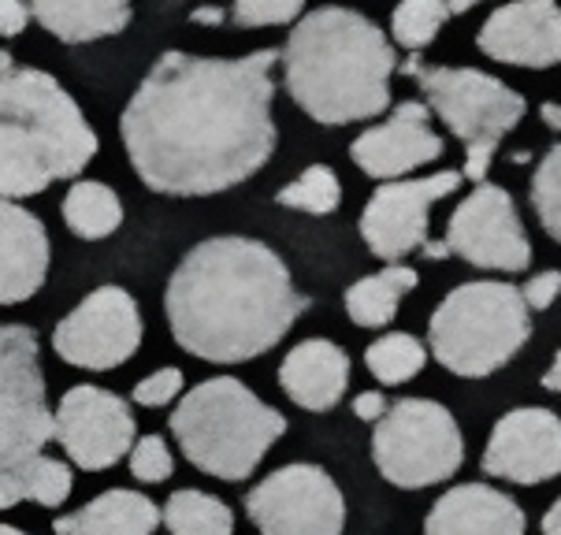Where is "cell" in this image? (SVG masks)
Here are the masks:
<instances>
[{"instance_id":"ba28073f","label":"cell","mask_w":561,"mask_h":535,"mask_svg":"<svg viewBox=\"0 0 561 535\" xmlns=\"http://www.w3.org/2000/svg\"><path fill=\"white\" fill-rule=\"evenodd\" d=\"M402 71L421 82V93L432 104V112L465 146L461 179L465 183H483L502 138L525 119V98L502 79L480 71V67L424 64L416 53L402 64Z\"/></svg>"},{"instance_id":"4fadbf2b","label":"cell","mask_w":561,"mask_h":535,"mask_svg":"<svg viewBox=\"0 0 561 535\" xmlns=\"http://www.w3.org/2000/svg\"><path fill=\"white\" fill-rule=\"evenodd\" d=\"M446 246L461 261L488 272H528L531 264V242L517 205L506 190L491 183H477V190L454 208L446 224Z\"/></svg>"},{"instance_id":"6da1fadb","label":"cell","mask_w":561,"mask_h":535,"mask_svg":"<svg viewBox=\"0 0 561 535\" xmlns=\"http://www.w3.org/2000/svg\"><path fill=\"white\" fill-rule=\"evenodd\" d=\"M275 49L239 60L160 56L119 119L141 183L171 197H208L268 164L275 152Z\"/></svg>"},{"instance_id":"52a82bcc","label":"cell","mask_w":561,"mask_h":535,"mask_svg":"<svg viewBox=\"0 0 561 535\" xmlns=\"http://www.w3.org/2000/svg\"><path fill=\"white\" fill-rule=\"evenodd\" d=\"M53 443L49 387L26 323H0V510L31 502L34 465Z\"/></svg>"},{"instance_id":"f546056e","label":"cell","mask_w":561,"mask_h":535,"mask_svg":"<svg viewBox=\"0 0 561 535\" xmlns=\"http://www.w3.org/2000/svg\"><path fill=\"white\" fill-rule=\"evenodd\" d=\"M175 473V457H171L164 435H141L130 446V476L141 483H164Z\"/></svg>"},{"instance_id":"7402d4cb","label":"cell","mask_w":561,"mask_h":535,"mask_svg":"<svg viewBox=\"0 0 561 535\" xmlns=\"http://www.w3.org/2000/svg\"><path fill=\"white\" fill-rule=\"evenodd\" d=\"M31 15L60 42L85 45L127 31L130 0H31Z\"/></svg>"},{"instance_id":"5bb4252c","label":"cell","mask_w":561,"mask_h":535,"mask_svg":"<svg viewBox=\"0 0 561 535\" xmlns=\"http://www.w3.org/2000/svg\"><path fill=\"white\" fill-rule=\"evenodd\" d=\"M465 183L461 171H439L427 179H402V183H379L360 213V238L379 261L398 264L405 253L427 242V219L443 197Z\"/></svg>"},{"instance_id":"ab89813d","label":"cell","mask_w":561,"mask_h":535,"mask_svg":"<svg viewBox=\"0 0 561 535\" xmlns=\"http://www.w3.org/2000/svg\"><path fill=\"white\" fill-rule=\"evenodd\" d=\"M539 116H543V123L550 130H561V104H543V109H539Z\"/></svg>"},{"instance_id":"7c38bea8","label":"cell","mask_w":561,"mask_h":535,"mask_svg":"<svg viewBox=\"0 0 561 535\" xmlns=\"http://www.w3.org/2000/svg\"><path fill=\"white\" fill-rule=\"evenodd\" d=\"M135 428L130 401L93 384L71 387L53 413V439L82 473L119 465L135 446Z\"/></svg>"},{"instance_id":"cb8c5ba5","label":"cell","mask_w":561,"mask_h":535,"mask_svg":"<svg viewBox=\"0 0 561 535\" xmlns=\"http://www.w3.org/2000/svg\"><path fill=\"white\" fill-rule=\"evenodd\" d=\"M60 213L71 235L85 238V242H98V238L119 231L123 201L112 186L98 183V179H82V183H71V190L64 194Z\"/></svg>"},{"instance_id":"8d00e7d4","label":"cell","mask_w":561,"mask_h":535,"mask_svg":"<svg viewBox=\"0 0 561 535\" xmlns=\"http://www.w3.org/2000/svg\"><path fill=\"white\" fill-rule=\"evenodd\" d=\"M539 528H543V535H561V499L543 513V524H539Z\"/></svg>"},{"instance_id":"74e56055","label":"cell","mask_w":561,"mask_h":535,"mask_svg":"<svg viewBox=\"0 0 561 535\" xmlns=\"http://www.w3.org/2000/svg\"><path fill=\"white\" fill-rule=\"evenodd\" d=\"M543 387H547V390H554V395H561V350H558L554 365H550V368L543 372Z\"/></svg>"},{"instance_id":"d590c367","label":"cell","mask_w":561,"mask_h":535,"mask_svg":"<svg viewBox=\"0 0 561 535\" xmlns=\"http://www.w3.org/2000/svg\"><path fill=\"white\" fill-rule=\"evenodd\" d=\"M387 413V398L379 395V390H365V395L354 398V417L365 420V424H373V420H379Z\"/></svg>"},{"instance_id":"4316f807","label":"cell","mask_w":561,"mask_h":535,"mask_svg":"<svg viewBox=\"0 0 561 535\" xmlns=\"http://www.w3.org/2000/svg\"><path fill=\"white\" fill-rule=\"evenodd\" d=\"M446 19H450V4L446 0H402L391 15V34L402 49L421 53L424 45H432L439 37Z\"/></svg>"},{"instance_id":"d6a6232c","label":"cell","mask_w":561,"mask_h":535,"mask_svg":"<svg viewBox=\"0 0 561 535\" xmlns=\"http://www.w3.org/2000/svg\"><path fill=\"white\" fill-rule=\"evenodd\" d=\"M183 372L179 368H160L153 376H146L141 384L135 387V406H146V409H164L168 401L179 398V390H183Z\"/></svg>"},{"instance_id":"60d3db41","label":"cell","mask_w":561,"mask_h":535,"mask_svg":"<svg viewBox=\"0 0 561 535\" xmlns=\"http://www.w3.org/2000/svg\"><path fill=\"white\" fill-rule=\"evenodd\" d=\"M194 23H224V8H197Z\"/></svg>"},{"instance_id":"2e32d148","label":"cell","mask_w":561,"mask_h":535,"mask_svg":"<svg viewBox=\"0 0 561 535\" xmlns=\"http://www.w3.org/2000/svg\"><path fill=\"white\" fill-rule=\"evenodd\" d=\"M477 45L494 64L543 67L561 64V8L558 0H510L483 19Z\"/></svg>"},{"instance_id":"b9f144b4","label":"cell","mask_w":561,"mask_h":535,"mask_svg":"<svg viewBox=\"0 0 561 535\" xmlns=\"http://www.w3.org/2000/svg\"><path fill=\"white\" fill-rule=\"evenodd\" d=\"M450 4V15H465V12H472L477 4H483V0H446Z\"/></svg>"},{"instance_id":"ffe728a7","label":"cell","mask_w":561,"mask_h":535,"mask_svg":"<svg viewBox=\"0 0 561 535\" xmlns=\"http://www.w3.org/2000/svg\"><path fill=\"white\" fill-rule=\"evenodd\" d=\"M279 387L287 390L294 406L309 413H328L350 387V353L331 339L298 342L279 365Z\"/></svg>"},{"instance_id":"603a6c76","label":"cell","mask_w":561,"mask_h":535,"mask_svg":"<svg viewBox=\"0 0 561 535\" xmlns=\"http://www.w3.org/2000/svg\"><path fill=\"white\" fill-rule=\"evenodd\" d=\"M416 272L409 264H387L346 291V312L357 328H387L409 291H416Z\"/></svg>"},{"instance_id":"f1b7e54d","label":"cell","mask_w":561,"mask_h":535,"mask_svg":"<svg viewBox=\"0 0 561 535\" xmlns=\"http://www.w3.org/2000/svg\"><path fill=\"white\" fill-rule=\"evenodd\" d=\"M531 208H536L543 231L561 242V141L550 146V152L539 160L531 175Z\"/></svg>"},{"instance_id":"e0dca14e","label":"cell","mask_w":561,"mask_h":535,"mask_svg":"<svg viewBox=\"0 0 561 535\" xmlns=\"http://www.w3.org/2000/svg\"><path fill=\"white\" fill-rule=\"evenodd\" d=\"M446 152V141L432 130V116L421 101H402L387 123H376L357 134L350 157L368 179H402L409 171L432 164Z\"/></svg>"},{"instance_id":"83f0119b","label":"cell","mask_w":561,"mask_h":535,"mask_svg":"<svg viewBox=\"0 0 561 535\" xmlns=\"http://www.w3.org/2000/svg\"><path fill=\"white\" fill-rule=\"evenodd\" d=\"M275 201L309 216H331L342 201V183L328 164H312L301 171L290 186H283L279 194H275Z\"/></svg>"},{"instance_id":"30bf717a","label":"cell","mask_w":561,"mask_h":535,"mask_svg":"<svg viewBox=\"0 0 561 535\" xmlns=\"http://www.w3.org/2000/svg\"><path fill=\"white\" fill-rule=\"evenodd\" d=\"M245 513L261 535H342L346 499L320 465L275 468L245 494Z\"/></svg>"},{"instance_id":"1f68e13d","label":"cell","mask_w":561,"mask_h":535,"mask_svg":"<svg viewBox=\"0 0 561 535\" xmlns=\"http://www.w3.org/2000/svg\"><path fill=\"white\" fill-rule=\"evenodd\" d=\"M301 8H306V0H234L231 19L242 31H253V26H283L290 19H298Z\"/></svg>"},{"instance_id":"8fae6325","label":"cell","mask_w":561,"mask_h":535,"mask_svg":"<svg viewBox=\"0 0 561 535\" xmlns=\"http://www.w3.org/2000/svg\"><path fill=\"white\" fill-rule=\"evenodd\" d=\"M141 331L138 301L123 286H98L56 323L53 350L71 368L112 372L138 353Z\"/></svg>"},{"instance_id":"484cf974","label":"cell","mask_w":561,"mask_h":535,"mask_svg":"<svg viewBox=\"0 0 561 535\" xmlns=\"http://www.w3.org/2000/svg\"><path fill=\"white\" fill-rule=\"evenodd\" d=\"M365 365L383 387H402L424 372L427 350L421 339H413V334L391 331V334H379L373 346L365 350Z\"/></svg>"},{"instance_id":"ac0fdd59","label":"cell","mask_w":561,"mask_h":535,"mask_svg":"<svg viewBox=\"0 0 561 535\" xmlns=\"http://www.w3.org/2000/svg\"><path fill=\"white\" fill-rule=\"evenodd\" d=\"M49 275V231L23 205L0 197V305H23Z\"/></svg>"},{"instance_id":"3957f363","label":"cell","mask_w":561,"mask_h":535,"mask_svg":"<svg viewBox=\"0 0 561 535\" xmlns=\"http://www.w3.org/2000/svg\"><path fill=\"white\" fill-rule=\"evenodd\" d=\"M398 53L373 19L350 8H317L294 26L283 75L298 109L323 127L376 119L391 109Z\"/></svg>"},{"instance_id":"5b68a950","label":"cell","mask_w":561,"mask_h":535,"mask_svg":"<svg viewBox=\"0 0 561 535\" xmlns=\"http://www.w3.org/2000/svg\"><path fill=\"white\" fill-rule=\"evenodd\" d=\"M168 424L186 462L227 483L250 480L253 468L287 435V417L234 376H216L186 390Z\"/></svg>"},{"instance_id":"d6986e66","label":"cell","mask_w":561,"mask_h":535,"mask_svg":"<svg viewBox=\"0 0 561 535\" xmlns=\"http://www.w3.org/2000/svg\"><path fill=\"white\" fill-rule=\"evenodd\" d=\"M525 510L488 483L450 487L424 517V535H525Z\"/></svg>"},{"instance_id":"7bdbcfd3","label":"cell","mask_w":561,"mask_h":535,"mask_svg":"<svg viewBox=\"0 0 561 535\" xmlns=\"http://www.w3.org/2000/svg\"><path fill=\"white\" fill-rule=\"evenodd\" d=\"M12 67H15L12 53H8V49H0V75H8V71H12Z\"/></svg>"},{"instance_id":"7a4b0ae2","label":"cell","mask_w":561,"mask_h":535,"mask_svg":"<svg viewBox=\"0 0 561 535\" xmlns=\"http://www.w3.org/2000/svg\"><path fill=\"white\" fill-rule=\"evenodd\" d=\"M312 298L290 283L283 257L256 238H208L171 272L164 312L186 353L245 365L294 328Z\"/></svg>"},{"instance_id":"d4e9b609","label":"cell","mask_w":561,"mask_h":535,"mask_svg":"<svg viewBox=\"0 0 561 535\" xmlns=\"http://www.w3.org/2000/svg\"><path fill=\"white\" fill-rule=\"evenodd\" d=\"M164 528L171 535H234L231 505L208 491H175L164 505Z\"/></svg>"},{"instance_id":"4dcf8cb0","label":"cell","mask_w":561,"mask_h":535,"mask_svg":"<svg viewBox=\"0 0 561 535\" xmlns=\"http://www.w3.org/2000/svg\"><path fill=\"white\" fill-rule=\"evenodd\" d=\"M71 483H75L71 468L64 465V462H56V457H49V454H42V457H37V465H34V491H31V502L45 505V510H56V505L68 502Z\"/></svg>"},{"instance_id":"8992f818","label":"cell","mask_w":561,"mask_h":535,"mask_svg":"<svg viewBox=\"0 0 561 535\" xmlns=\"http://www.w3.org/2000/svg\"><path fill=\"white\" fill-rule=\"evenodd\" d=\"M531 339V309L513 283H461L439 301L427 320L432 357L446 372L483 379L506 368Z\"/></svg>"},{"instance_id":"f35d334b","label":"cell","mask_w":561,"mask_h":535,"mask_svg":"<svg viewBox=\"0 0 561 535\" xmlns=\"http://www.w3.org/2000/svg\"><path fill=\"white\" fill-rule=\"evenodd\" d=\"M421 253L427 257V261H446V257H450V246H446V238L443 242H424Z\"/></svg>"},{"instance_id":"9a60e30c","label":"cell","mask_w":561,"mask_h":535,"mask_svg":"<svg viewBox=\"0 0 561 535\" xmlns=\"http://www.w3.org/2000/svg\"><path fill=\"white\" fill-rule=\"evenodd\" d=\"M480 468L491 480L536 487L561 476V417L550 409H510L491 428Z\"/></svg>"},{"instance_id":"277c9868","label":"cell","mask_w":561,"mask_h":535,"mask_svg":"<svg viewBox=\"0 0 561 535\" xmlns=\"http://www.w3.org/2000/svg\"><path fill=\"white\" fill-rule=\"evenodd\" d=\"M98 152V134L53 75L12 67L0 75V197L45 194L75 179Z\"/></svg>"},{"instance_id":"836d02e7","label":"cell","mask_w":561,"mask_h":535,"mask_svg":"<svg viewBox=\"0 0 561 535\" xmlns=\"http://www.w3.org/2000/svg\"><path fill=\"white\" fill-rule=\"evenodd\" d=\"M558 294H561V272L558 268H547V272L531 275L525 291H520V298H525L528 309H550L558 301Z\"/></svg>"},{"instance_id":"e575fe53","label":"cell","mask_w":561,"mask_h":535,"mask_svg":"<svg viewBox=\"0 0 561 535\" xmlns=\"http://www.w3.org/2000/svg\"><path fill=\"white\" fill-rule=\"evenodd\" d=\"M31 23V4L26 0H0V37H19Z\"/></svg>"},{"instance_id":"44dd1931","label":"cell","mask_w":561,"mask_h":535,"mask_svg":"<svg viewBox=\"0 0 561 535\" xmlns=\"http://www.w3.org/2000/svg\"><path fill=\"white\" fill-rule=\"evenodd\" d=\"M164 510L141 491H127V487H112V491L98 494L82 505V510L56 517V535H153L160 528Z\"/></svg>"},{"instance_id":"ee69618b","label":"cell","mask_w":561,"mask_h":535,"mask_svg":"<svg viewBox=\"0 0 561 535\" xmlns=\"http://www.w3.org/2000/svg\"><path fill=\"white\" fill-rule=\"evenodd\" d=\"M0 535H31V532L15 528V524H0Z\"/></svg>"},{"instance_id":"9c48e42d","label":"cell","mask_w":561,"mask_h":535,"mask_svg":"<svg viewBox=\"0 0 561 535\" xmlns=\"http://www.w3.org/2000/svg\"><path fill=\"white\" fill-rule=\"evenodd\" d=\"M373 462L387 483L421 491L450 480L465 465V435L446 406L432 398H398L376 420Z\"/></svg>"}]
</instances>
